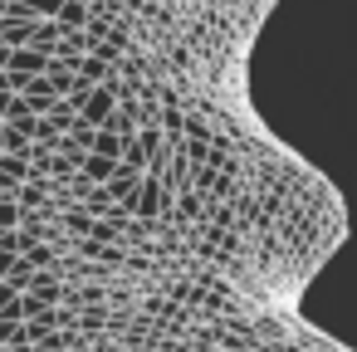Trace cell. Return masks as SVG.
Returning <instances> with one entry per match:
<instances>
[{
    "instance_id": "277c9868",
    "label": "cell",
    "mask_w": 357,
    "mask_h": 352,
    "mask_svg": "<svg viewBox=\"0 0 357 352\" xmlns=\"http://www.w3.org/2000/svg\"><path fill=\"white\" fill-rule=\"evenodd\" d=\"M64 40V30L54 25V20H35V30H30V49H40V54H50L54 45Z\"/></svg>"
},
{
    "instance_id": "3957f363",
    "label": "cell",
    "mask_w": 357,
    "mask_h": 352,
    "mask_svg": "<svg viewBox=\"0 0 357 352\" xmlns=\"http://www.w3.org/2000/svg\"><path fill=\"white\" fill-rule=\"evenodd\" d=\"M30 30H35V20H0V45L6 49H30Z\"/></svg>"
},
{
    "instance_id": "7a4b0ae2",
    "label": "cell",
    "mask_w": 357,
    "mask_h": 352,
    "mask_svg": "<svg viewBox=\"0 0 357 352\" xmlns=\"http://www.w3.org/2000/svg\"><path fill=\"white\" fill-rule=\"evenodd\" d=\"M45 64H50V54H40V49H10V59H6V74L40 79V74H45Z\"/></svg>"
},
{
    "instance_id": "6da1fadb",
    "label": "cell",
    "mask_w": 357,
    "mask_h": 352,
    "mask_svg": "<svg viewBox=\"0 0 357 352\" xmlns=\"http://www.w3.org/2000/svg\"><path fill=\"white\" fill-rule=\"evenodd\" d=\"M113 103H118V98H113V89H103V84H98V89H89V98L79 103V123L103 128V123H108V113H113Z\"/></svg>"
}]
</instances>
